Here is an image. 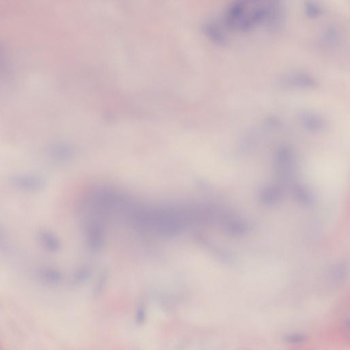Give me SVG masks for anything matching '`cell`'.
<instances>
[{"label": "cell", "mask_w": 350, "mask_h": 350, "mask_svg": "<svg viewBox=\"0 0 350 350\" xmlns=\"http://www.w3.org/2000/svg\"><path fill=\"white\" fill-rule=\"evenodd\" d=\"M226 26L242 32L261 27L277 32L286 21L283 0H235L228 7Z\"/></svg>", "instance_id": "1"}, {"label": "cell", "mask_w": 350, "mask_h": 350, "mask_svg": "<svg viewBox=\"0 0 350 350\" xmlns=\"http://www.w3.org/2000/svg\"><path fill=\"white\" fill-rule=\"evenodd\" d=\"M276 330H277V329H276ZM279 335H280V334H279ZM281 339H282V338H281ZM282 342H283V341H282ZM283 344H284V343H283ZM285 347H286V346H285Z\"/></svg>", "instance_id": "9"}, {"label": "cell", "mask_w": 350, "mask_h": 350, "mask_svg": "<svg viewBox=\"0 0 350 350\" xmlns=\"http://www.w3.org/2000/svg\"><path fill=\"white\" fill-rule=\"evenodd\" d=\"M304 12L305 15L311 19H318L323 13L321 6L315 0H306L304 2Z\"/></svg>", "instance_id": "6"}, {"label": "cell", "mask_w": 350, "mask_h": 350, "mask_svg": "<svg viewBox=\"0 0 350 350\" xmlns=\"http://www.w3.org/2000/svg\"><path fill=\"white\" fill-rule=\"evenodd\" d=\"M300 119L302 120V124H304L305 127L308 128L307 129L311 132L322 131L326 127L324 120L318 117L316 114L304 113L300 116Z\"/></svg>", "instance_id": "4"}, {"label": "cell", "mask_w": 350, "mask_h": 350, "mask_svg": "<svg viewBox=\"0 0 350 350\" xmlns=\"http://www.w3.org/2000/svg\"><path fill=\"white\" fill-rule=\"evenodd\" d=\"M285 84L288 86L312 87L315 85V82L309 75L302 73H294L286 77Z\"/></svg>", "instance_id": "5"}, {"label": "cell", "mask_w": 350, "mask_h": 350, "mask_svg": "<svg viewBox=\"0 0 350 350\" xmlns=\"http://www.w3.org/2000/svg\"><path fill=\"white\" fill-rule=\"evenodd\" d=\"M339 40V30L334 26H327L321 34V42L327 46H333L334 44L337 43Z\"/></svg>", "instance_id": "7"}, {"label": "cell", "mask_w": 350, "mask_h": 350, "mask_svg": "<svg viewBox=\"0 0 350 350\" xmlns=\"http://www.w3.org/2000/svg\"><path fill=\"white\" fill-rule=\"evenodd\" d=\"M48 152L50 156L55 160H61L64 156H67L68 150L65 146L60 144H54L50 146L48 149Z\"/></svg>", "instance_id": "8"}, {"label": "cell", "mask_w": 350, "mask_h": 350, "mask_svg": "<svg viewBox=\"0 0 350 350\" xmlns=\"http://www.w3.org/2000/svg\"><path fill=\"white\" fill-rule=\"evenodd\" d=\"M12 182L22 190L34 191L41 189L44 186V179L36 174H19L12 178Z\"/></svg>", "instance_id": "2"}, {"label": "cell", "mask_w": 350, "mask_h": 350, "mask_svg": "<svg viewBox=\"0 0 350 350\" xmlns=\"http://www.w3.org/2000/svg\"><path fill=\"white\" fill-rule=\"evenodd\" d=\"M203 32L209 40L217 46L225 47L229 42L227 34L216 21H209L205 23Z\"/></svg>", "instance_id": "3"}]
</instances>
